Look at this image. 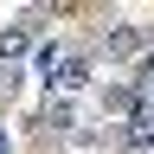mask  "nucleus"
<instances>
[{"instance_id": "f257e3e1", "label": "nucleus", "mask_w": 154, "mask_h": 154, "mask_svg": "<svg viewBox=\"0 0 154 154\" xmlns=\"http://www.w3.org/2000/svg\"><path fill=\"white\" fill-rule=\"evenodd\" d=\"M103 58L109 64H141L148 58V26L141 19H109L103 26Z\"/></svg>"}, {"instance_id": "f03ea898", "label": "nucleus", "mask_w": 154, "mask_h": 154, "mask_svg": "<svg viewBox=\"0 0 154 154\" xmlns=\"http://www.w3.org/2000/svg\"><path fill=\"white\" fill-rule=\"evenodd\" d=\"M32 45H38V13H19V19H7V26H0V64H7V71L26 64Z\"/></svg>"}, {"instance_id": "7ed1b4c3", "label": "nucleus", "mask_w": 154, "mask_h": 154, "mask_svg": "<svg viewBox=\"0 0 154 154\" xmlns=\"http://www.w3.org/2000/svg\"><path fill=\"white\" fill-rule=\"evenodd\" d=\"M96 103H103V116L128 122V116L141 109V84H135V77H116V84H103V96H96Z\"/></svg>"}, {"instance_id": "20e7f679", "label": "nucleus", "mask_w": 154, "mask_h": 154, "mask_svg": "<svg viewBox=\"0 0 154 154\" xmlns=\"http://www.w3.org/2000/svg\"><path fill=\"white\" fill-rule=\"evenodd\" d=\"M84 90H90V51H71L64 64H58V77H51V96H71L77 103Z\"/></svg>"}, {"instance_id": "39448f33", "label": "nucleus", "mask_w": 154, "mask_h": 154, "mask_svg": "<svg viewBox=\"0 0 154 154\" xmlns=\"http://www.w3.org/2000/svg\"><path fill=\"white\" fill-rule=\"evenodd\" d=\"M122 148H128V154H148V148H154V109H148V103L122 122Z\"/></svg>"}, {"instance_id": "423d86ee", "label": "nucleus", "mask_w": 154, "mask_h": 154, "mask_svg": "<svg viewBox=\"0 0 154 154\" xmlns=\"http://www.w3.org/2000/svg\"><path fill=\"white\" fill-rule=\"evenodd\" d=\"M45 128L51 135H77V103L71 96H45Z\"/></svg>"}, {"instance_id": "0eeeda50", "label": "nucleus", "mask_w": 154, "mask_h": 154, "mask_svg": "<svg viewBox=\"0 0 154 154\" xmlns=\"http://www.w3.org/2000/svg\"><path fill=\"white\" fill-rule=\"evenodd\" d=\"M64 45H58V38H51V45H38V71H45V84H51V77H58V64H64Z\"/></svg>"}, {"instance_id": "6e6552de", "label": "nucleus", "mask_w": 154, "mask_h": 154, "mask_svg": "<svg viewBox=\"0 0 154 154\" xmlns=\"http://www.w3.org/2000/svg\"><path fill=\"white\" fill-rule=\"evenodd\" d=\"M13 84H19V77H13L7 64H0V96H13Z\"/></svg>"}, {"instance_id": "1a4fd4ad", "label": "nucleus", "mask_w": 154, "mask_h": 154, "mask_svg": "<svg viewBox=\"0 0 154 154\" xmlns=\"http://www.w3.org/2000/svg\"><path fill=\"white\" fill-rule=\"evenodd\" d=\"M0 154H7V135H0Z\"/></svg>"}]
</instances>
